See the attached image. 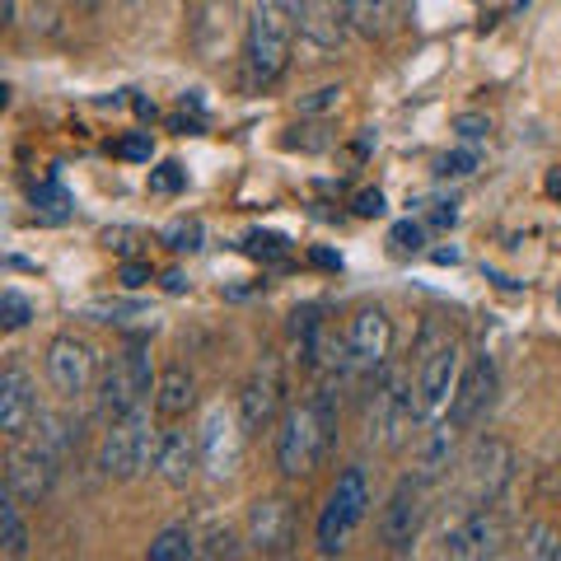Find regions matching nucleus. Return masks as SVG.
<instances>
[{"label":"nucleus","instance_id":"obj_1","mask_svg":"<svg viewBox=\"0 0 561 561\" xmlns=\"http://www.w3.org/2000/svg\"><path fill=\"white\" fill-rule=\"evenodd\" d=\"M332 440H337V393L319 389L309 402L290 408L280 416V431H276V468L280 478L290 482H305L323 468Z\"/></svg>","mask_w":561,"mask_h":561},{"label":"nucleus","instance_id":"obj_13","mask_svg":"<svg viewBox=\"0 0 561 561\" xmlns=\"http://www.w3.org/2000/svg\"><path fill=\"white\" fill-rule=\"evenodd\" d=\"M57 472H61V459L51 449H43L38 440H10V454H5V486L20 496L24 505H43L57 486Z\"/></svg>","mask_w":561,"mask_h":561},{"label":"nucleus","instance_id":"obj_45","mask_svg":"<svg viewBox=\"0 0 561 561\" xmlns=\"http://www.w3.org/2000/svg\"><path fill=\"white\" fill-rule=\"evenodd\" d=\"M313 262H319V267H342V257H332V253H313Z\"/></svg>","mask_w":561,"mask_h":561},{"label":"nucleus","instance_id":"obj_28","mask_svg":"<svg viewBox=\"0 0 561 561\" xmlns=\"http://www.w3.org/2000/svg\"><path fill=\"white\" fill-rule=\"evenodd\" d=\"M28 323H33V300L10 286L5 295H0V328H5V332H24Z\"/></svg>","mask_w":561,"mask_h":561},{"label":"nucleus","instance_id":"obj_29","mask_svg":"<svg viewBox=\"0 0 561 561\" xmlns=\"http://www.w3.org/2000/svg\"><path fill=\"white\" fill-rule=\"evenodd\" d=\"M253 14H262V20H272L280 28H290V33H300L305 0H253Z\"/></svg>","mask_w":561,"mask_h":561},{"label":"nucleus","instance_id":"obj_38","mask_svg":"<svg viewBox=\"0 0 561 561\" xmlns=\"http://www.w3.org/2000/svg\"><path fill=\"white\" fill-rule=\"evenodd\" d=\"M356 216H365V220L383 216V192H379V187H375V192H360V197H356Z\"/></svg>","mask_w":561,"mask_h":561},{"label":"nucleus","instance_id":"obj_5","mask_svg":"<svg viewBox=\"0 0 561 561\" xmlns=\"http://www.w3.org/2000/svg\"><path fill=\"white\" fill-rule=\"evenodd\" d=\"M154 375L150 370V356H146V346H122L117 356L103 365V375H99V412L103 416H127V412H136L140 402H146L150 393H154Z\"/></svg>","mask_w":561,"mask_h":561},{"label":"nucleus","instance_id":"obj_19","mask_svg":"<svg viewBox=\"0 0 561 561\" xmlns=\"http://www.w3.org/2000/svg\"><path fill=\"white\" fill-rule=\"evenodd\" d=\"M202 468V440L197 431H164L160 435V454H154V472H160V482L183 491L192 478H197Z\"/></svg>","mask_w":561,"mask_h":561},{"label":"nucleus","instance_id":"obj_23","mask_svg":"<svg viewBox=\"0 0 561 561\" xmlns=\"http://www.w3.org/2000/svg\"><path fill=\"white\" fill-rule=\"evenodd\" d=\"M0 557L20 561L28 557V524H24V501L5 486L0 491Z\"/></svg>","mask_w":561,"mask_h":561},{"label":"nucleus","instance_id":"obj_18","mask_svg":"<svg viewBox=\"0 0 561 561\" xmlns=\"http://www.w3.org/2000/svg\"><path fill=\"white\" fill-rule=\"evenodd\" d=\"M491 398H496V365H491L486 356H478L459 375V389H454V398H449L445 421H454L459 431L478 426V421L491 412Z\"/></svg>","mask_w":561,"mask_h":561},{"label":"nucleus","instance_id":"obj_42","mask_svg":"<svg viewBox=\"0 0 561 561\" xmlns=\"http://www.w3.org/2000/svg\"><path fill=\"white\" fill-rule=\"evenodd\" d=\"M14 20H20V0H5V20H0V24H5V28H10Z\"/></svg>","mask_w":561,"mask_h":561},{"label":"nucleus","instance_id":"obj_41","mask_svg":"<svg viewBox=\"0 0 561 561\" xmlns=\"http://www.w3.org/2000/svg\"><path fill=\"white\" fill-rule=\"evenodd\" d=\"M548 496H552V501L561 505V463H557V468L548 472Z\"/></svg>","mask_w":561,"mask_h":561},{"label":"nucleus","instance_id":"obj_33","mask_svg":"<svg viewBox=\"0 0 561 561\" xmlns=\"http://www.w3.org/2000/svg\"><path fill=\"white\" fill-rule=\"evenodd\" d=\"M113 150H117V160H131V164H150V154H154V140H150V131H131V136H122Z\"/></svg>","mask_w":561,"mask_h":561},{"label":"nucleus","instance_id":"obj_48","mask_svg":"<svg viewBox=\"0 0 561 561\" xmlns=\"http://www.w3.org/2000/svg\"><path fill=\"white\" fill-rule=\"evenodd\" d=\"M519 5H524V0H519Z\"/></svg>","mask_w":561,"mask_h":561},{"label":"nucleus","instance_id":"obj_31","mask_svg":"<svg viewBox=\"0 0 561 561\" xmlns=\"http://www.w3.org/2000/svg\"><path fill=\"white\" fill-rule=\"evenodd\" d=\"M164 243H169V249H179V253H197V249H202V220H179V225H169Z\"/></svg>","mask_w":561,"mask_h":561},{"label":"nucleus","instance_id":"obj_3","mask_svg":"<svg viewBox=\"0 0 561 561\" xmlns=\"http://www.w3.org/2000/svg\"><path fill=\"white\" fill-rule=\"evenodd\" d=\"M370 515V482H365V468L351 463L337 486L328 491L323 515H319V557H342L351 548V538Z\"/></svg>","mask_w":561,"mask_h":561},{"label":"nucleus","instance_id":"obj_16","mask_svg":"<svg viewBox=\"0 0 561 561\" xmlns=\"http://www.w3.org/2000/svg\"><path fill=\"white\" fill-rule=\"evenodd\" d=\"M351 365H356L360 375H375L389 365V351H393V319L383 313L379 305H365L356 309V319H351Z\"/></svg>","mask_w":561,"mask_h":561},{"label":"nucleus","instance_id":"obj_44","mask_svg":"<svg viewBox=\"0 0 561 561\" xmlns=\"http://www.w3.org/2000/svg\"><path fill=\"white\" fill-rule=\"evenodd\" d=\"M435 262H449L454 267V262H459V249H435Z\"/></svg>","mask_w":561,"mask_h":561},{"label":"nucleus","instance_id":"obj_14","mask_svg":"<svg viewBox=\"0 0 561 561\" xmlns=\"http://www.w3.org/2000/svg\"><path fill=\"white\" fill-rule=\"evenodd\" d=\"M300 538V519L286 496H257L249 505V548L257 557H290Z\"/></svg>","mask_w":561,"mask_h":561},{"label":"nucleus","instance_id":"obj_47","mask_svg":"<svg viewBox=\"0 0 561 561\" xmlns=\"http://www.w3.org/2000/svg\"><path fill=\"white\" fill-rule=\"evenodd\" d=\"M557 309H561V290H557Z\"/></svg>","mask_w":561,"mask_h":561},{"label":"nucleus","instance_id":"obj_4","mask_svg":"<svg viewBox=\"0 0 561 561\" xmlns=\"http://www.w3.org/2000/svg\"><path fill=\"white\" fill-rule=\"evenodd\" d=\"M421 416L426 412H421L416 383H408L402 370H389L375 383V398L365 408V426H370V440H379L383 449H398V445H408V435Z\"/></svg>","mask_w":561,"mask_h":561},{"label":"nucleus","instance_id":"obj_40","mask_svg":"<svg viewBox=\"0 0 561 561\" xmlns=\"http://www.w3.org/2000/svg\"><path fill=\"white\" fill-rule=\"evenodd\" d=\"M164 290H169V295H183V290H187V276H183V272H164Z\"/></svg>","mask_w":561,"mask_h":561},{"label":"nucleus","instance_id":"obj_46","mask_svg":"<svg viewBox=\"0 0 561 561\" xmlns=\"http://www.w3.org/2000/svg\"><path fill=\"white\" fill-rule=\"evenodd\" d=\"M76 5H84V10H99V5H103V0H76Z\"/></svg>","mask_w":561,"mask_h":561},{"label":"nucleus","instance_id":"obj_12","mask_svg":"<svg viewBox=\"0 0 561 561\" xmlns=\"http://www.w3.org/2000/svg\"><path fill=\"white\" fill-rule=\"evenodd\" d=\"M295 38L300 33L280 28L272 20L249 10V33H243V57H249V80L253 84H276L280 76L290 70V51H295Z\"/></svg>","mask_w":561,"mask_h":561},{"label":"nucleus","instance_id":"obj_8","mask_svg":"<svg viewBox=\"0 0 561 561\" xmlns=\"http://www.w3.org/2000/svg\"><path fill=\"white\" fill-rule=\"evenodd\" d=\"M243 435H249V431H243V421H239V408L230 412L225 402L206 408L197 440H202V468H206L210 482H230L239 472V463H243Z\"/></svg>","mask_w":561,"mask_h":561},{"label":"nucleus","instance_id":"obj_24","mask_svg":"<svg viewBox=\"0 0 561 561\" xmlns=\"http://www.w3.org/2000/svg\"><path fill=\"white\" fill-rule=\"evenodd\" d=\"M146 557L150 561H192V557H202V538L192 524H164V529L150 538Z\"/></svg>","mask_w":561,"mask_h":561},{"label":"nucleus","instance_id":"obj_30","mask_svg":"<svg viewBox=\"0 0 561 561\" xmlns=\"http://www.w3.org/2000/svg\"><path fill=\"white\" fill-rule=\"evenodd\" d=\"M239 552H243V548H239V534L230 529V524H216V529L202 538V557H206V561H220V557L230 561V557H239Z\"/></svg>","mask_w":561,"mask_h":561},{"label":"nucleus","instance_id":"obj_17","mask_svg":"<svg viewBox=\"0 0 561 561\" xmlns=\"http://www.w3.org/2000/svg\"><path fill=\"white\" fill-rule=\"evenodd\" d=\"M38 416H43V408H38V383H33V375L24 365H5V375H0V435H5V440H24Z\"/></svg>","mask_w":561,"mask_h":561},{"label":"nucleus","instance_id":"obj_25","mask_svg":"<svg viewBox=\"0 0 561 561\" xmlns=\"http://www.w3.org/2000/svg\"><path fill=\"white\" fill-rule=\"evenodd\" d=\"M290 342L300 351L305 365H319L323 360V319H319V305H305L290 313Z\"/></svg>","mask_w":561,"mask_h":561},{"label":"nucleus","instance_id":"obj_36","mask_svg":"<svg viewBox=\"0 0 561 561\" xmlns=\"http://www.w3.org/2000/svg\"><path fill=\"white\" fill-rule=\"evenodd\" d=\"M389 243H393V253H416L421 243H426V230H421V225H412V220H402V225H393Z\"/></svg>","mask_w":561,"mask_h":561},{"label":"nucleus","instance_id":"obj_27","mask_svg":"<svg viewBox=\"0 0 561 561\" xmlns=\"http://www.w3.org/2000/svg\"><path fill=\"white\" fill-rule=\"evenodd\" d=\"M524 557L534 561H561V529L548 519H534L529 529H524Z\"/></svg>","mask_w":561,"mask_h":561},{"label":"nucleus","instance_id":"obj_11","mask_svg":"<svg viewBox=\"0 0 561 561\" xmlns=\"http://www.w3.org/2000/svg\"><path fill=\"white\" fill-rule=\"evenodd\" d=\"M421 482L426 478H402L379 511V542L393 557H408L421 538V524H426V491H421Z\"/></svg>","mask_w":561,"mask_h":561},{"label":"nucleus","instance_id":"obj_10","mask_svg":"<svg viewBox=\"0 0 561 561\" xmlns=\"http://www.w3.org/2000/svg\"><path fill=\"white\" fill-rule=\"evenodd\" d=\"M43 370H47L51 389H57L66 402H76V398L90 393V383L99 379V356H94V346L84 337H76V332H61V337L47 342Z\"/></svg>","mask_w":561,"mask_h":561},{"label":"nucleus","instance_id":"obj_26","mask_svg":"<svg viewBox=\"0 0 561 561\" xmlns=\"http://www.w3.org/2000/svg\"><path fill=\"white\" fill-rule=\"evenodd\" d=\"M28 202H33V216L38 220H66L70 216V192L57 183V179H43V183H33L28 187Z\"/></svg>","mask_w":561,"mask_h":561},{"label":"nucleus","instance_id":"obj_34","mask_svg":"<svg viewBox=\"0 0 561 561\" xmlns=\"http://www.w3.org/2000/svg\"><path fill=\"white\" fill-rule=\"evenodd\" d=\"M187 183V173L183 164H160V169H150V192H160V197H173Z\"/></svg>","mask_w":561,"mask_h":561},{"label":"nucleus","instance_id":"obj_2","mask_svg":"<svg viewBox=\"0 0 561 561\" xmlns=\"http://www.w3.org/2000/svg\"><path fill=\"white\" fill-rule=\"evenodd\" d=\"M154 454H160V431L150 426V412L146 408H136L127 416H113L108 421L94 463H99V472L108 482H131V478H140V472L154 468Z\"/></svg>","mask_w":561,"mask_h":561},{"label":"nucleus","instance_id":"obj_39","mask_svg":"<svg viewBox=\"0 0 561 561\" xmlns=\"http://www.w3.org/2000/svg\"><path fill=\"white\" fill-rule=\"evenodd\" d=\"M146 280H150V267H146V262H127V267H122V286H146Z\"/></svg>","mask_w":561,"mask_h":561},{"label":"nucleus","instance_id":"obj_35","mask_svg":"<svg viewBox=\"0 0 561 561\" xmlns=\"http://www.w3.org/2000/svg\"><path fill=\"white\" fill-rule=\"evenodd\" d=\"M454 131H459V140H468V146H478V140L491 136V117H482V113H459V117H454Z\"/></svg>","mask_w":561,"mask_h":561},{"label":"nucleus","instance_id":"obj_20","mask_svg":"<svg viewBox=\"0 0 561 561\" xmlns=\"http://www.w3.org/2000/svg\"><path fill=\"white\" fill-rule=\"evenodd\" d=\"M154 412L164 421H183L197 412V375L187 365H164L154 379Z\"/></svg>","mask_w":561,"mask_h":561},{"label":"nucleus","instance_id":"obj_15","mask_svg":"<svg viewBox=\"0 0 561 561\" xmlns=\"http://www.w3.org/2000/svg\"><path fill=\"white\" fill-rule=\"evenodd\" d=\"M505 542V519L496 515V505H472L459 515L454 529H445V557H463V561H482L496 557Z\"/></svg>","mask_w":561,"mask_h":561},{"label":"nucleus","instance_id":"obj_22","mask_svg":"<svg viewBox=\"0 0 561 561\" xmlns=\"http://www.w3.org/2000/svg\"><path fill=\"white\" fill-rule=\"evenodd\" d=\"M346 10V24L351 33H360V38H389L398 28V0H342Z\"/></svg>","mask_w":561,"mask_h":561},{"label":"nucleus","instance_id":"obj_21","mask_svg":"<svg viewBox=\"0 0 561 561\" xmlns=\"http://www.w3.org/2000/svg\"><path fill=\"white\" fill-rule=\"evenodd\" d=\"M346 10L342 0H305V14H300V38L319 51H337L342 47V33H346Z\"/></svg>","mask_w":561,"mask_h":561},{"label":"nucleus","instance_id":"obj_9","mask_svg":"<svg viewBox=\"0 0 561 561\" xmlns=\"http://www.w3.org/2000/svg\"><path fill=\"white\" fill-rule=\"evenodd\" d=\"M459 375H463V351L454 337L435 342L431 351H421V365H416V398H421V412L426 421H440L449 412V398L459 389Z\"/></svg>","mask_w":561,"mask_h":561},{"label":"nucleus","instance_id":"obj_43","mask_svg":"<svg viewBox=\"0 0 561 561\" xmlns=\"http://www.w3.org/2000/svg\"><path fill=\"white\" fill-rule=\"evenodd\" d=\"M548 197H561V169L548 173Z\"/></svg>","mask_w":561,"mask_h":561},{"label":"nucleus","instance_id":"obj_37","mask_svg":"<svg viewBox=\"0 0 561 561\" xmlns=\"http://www.w3.org/2000/svg\"><path fill=\"white\" fill-rule=\"evenodd\" d=\"M337 99H342V84H323V90H313V99L300 103V113H323V108H332Z\"/></svg>","mask_w":561,"mask_h":561},{"label":"nucleus","instance_id":"obj_6","mask_svg":"<svg viewBox=\"0 0 561 561\" xmlns=\"http://www.w3.org/2000/svg\"><path fill=\"white\" fill-rule=\"evenodd\" d=\"M463 491L472 505H496L505 496V486L515 478V449L501 440V435H482L472 440V449L463 454ZM468 505V511H472Z\"/></svg>","mask_w":561,"mask_h":561},{"label":"nucleus","instance_id":"obj_32","mask_svg":"<svg viewBox=\"0 0 561 561\" xmlns=\"http://www.w3.org/2000/svg\"><path fill=\"white\" fill-rule=\"evenodd\" d=\"M478 164H482L478 146H463V150H449V154H445L440 173H445V179H468V173H478Z\"/></svg>","mask_w":561,"mask_h":561},{"label":"nucleus","instance_id":"obj_7","mask_svg":"<svg viewBox=\"0 0 561 561\" xmlns=\"http://www.w3.org/2000/svg\"><path fill=\"white\" fill-rule=\"evenodd\" d=\"M280 416H286V370H280V356H262L239 389V421L249 435H262Z\"/></svg>","mask_w":561,"mask_h":561}]
</instances>
